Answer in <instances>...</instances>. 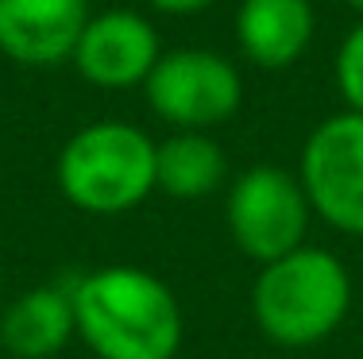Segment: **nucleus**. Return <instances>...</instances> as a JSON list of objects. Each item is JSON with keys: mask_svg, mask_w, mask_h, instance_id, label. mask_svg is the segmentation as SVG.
Returning <instances> with one entry per match:
<instances>
[{"mask_svg": "<svg viewBox=\"0 0 363 359\" xmlns=\"http://www.w3.org/2000/svg\"><path fill=\"white\" fill-rule=\"evenodd\" d=\"M74 324L97 359H174L186 317L174 290L143 267H101L70 286Z\"/></svg>", "mask_w": 363, "mask_h": 359, "instance_id": "obj_1", "label": "nucleus"}, {"mask_svg": "<svg viewBox=\"0 0 363 359\" xmlns=\"http://www.w3.org/2000/svg\"><path fill=\"white\" fill-rule=\"evenodd\" d=\"M352 309L348 267L333 251L301 244L267 263L252 286V317L271 344L313 348L344 324Z\"/></svg>", "mask_w": 363, "mask_h": 359, "instance_id": "obj_2", "label": "nucleus"}, {"mask_svg": "<svg viewBox=\"0 0 363 359\" xmlns=\"http://www.w3.org/2000/svg\"><path fill=\"white\" fill-rule=\"evenodd\" d=\"M58 190L89 217H120L151 198L155 143L124 120H97L66 139L58 155Z\"/></svg>", "mask_w": 363, "mask_h": 359, "instance_id": "obj_3", "label": "nucleus"}, {"mask_svg": "<svg viewBox=\"0 0 363 359\" xmlns=\"http://www.w3.org/2000/svg\"><path fill=\"white\" fill-rule=\"evenodd\" d=\"M309 198L301 190V178L274 162H255L232 182L224 220L228 236L247 259L259 267L298 251L309 232Z\"/></svg>", "mask_w": 363, "mask_h": 359, "instance_id": "obj_4", "label": "nucleus"}, {"mask_svg": "<svg viewBox=\"0 0 363 359\" xmlns=\"http://www.w3.org/2000/svg\"><path fill=\"white\" fill-rule=\"evenodd\" d=\"M143 97L151 113L178 132H209L228 124L244 105L240 70L217 50L182 47L167 50L143 81Z\"/></svg>", "mask_w": 363, "mask_h": 359, "instance_id": "obj_5", "label": "nucleus"}, {"mask_svg": "<svg viewBox=\"0 0 363 359\" xmlns=\"http://www.w3.org/2000/svg\"><path fill=\"white\" fill-rule=\"evenodd\" d=\"M301 190L309 209L344 236H363V116L336 113L301 147Z\"/></svg>", "mask_w": 363, "mask_h": 359, "instance_id": "obj_6", "label": "nucleus"}, {"mask_svg": "<svg viewBox=\"0 0 363 359\" xmlns=\"http://www.w3.org/2000/svg\"><path fill=\"white\" fill-rule=\"evenodd\" d=\"M159 58L162 42L155 23L132 8H108V12L89 16L70 62L89 85L116 93L143 85Z\"/></svg>", "mask_w": 363, "mask_h": 359, "instance_id": "obj_7", "label": "nucleus"}, {"mask_svg": "<svg viewBox=\"0 0 363 359\" xmlns=\"http://www.w3.org/2000/svg\"><path fill=\"white\" fill-rule=\"evenodd\" d=\"M89 23V0H0V55L20 66L70 62Z\"/></svg>", "mask_w": 363, "mask_h": 359, "instance_id": "obj_8", "label": "nucleus"}, {"mask_svg": "<svg viewBox=\"0 0 363 359\" xmlns=\"http://www.w3.org/2000/svg\"><path fill=\"white\" fill-rule=\"evenodd\" d=\"M317 31L313 0H244L236 12V42L247 62L286 70L309 50Z\"/></svg>", "mask_w": 363, "mask_h": 359, "instance_id": "obj_9", "label": "nucleus"}, {"mask_svg": "<svg viewBox=\"0 0 363 359\" xmlns=\"http://www.w3.org/2000/svg\"><path fill=\"white\" fill-rule=\"evenodd\" d=\"M77 336L70 290H23L0 317V348L16 359H55Z\"/></svg>", "mask_w": 363, "mask_h": 359, "instance_id": "obj_10", "label": "nucleus"}, {"mask_svg": "<svg viewBox=\"0 0 363 359\" xmlns=\"http://www.w3.org/2000/svg\"><path fill=\"white\" fill-rule=\"evenodd\" d=\"M228 178V155L205 132H174L155 143V186L178 201H201Z\"/></svg>", "mask_w": 363, "mask_h": 359, "instance_id": "obj_11", "label": "nucleus"}, {"mask_svg": "<svg viewBox=\"0 0 363 359\" xmlns=\"http://www.w3.org/2000/svg\"><path fill=\"white\" fill-rule=\"evenodd\" d=\"M333 74H336V89H340L348 113L363 116V20L344 35L340 50H336Z\"/></svg>", "mask_w": 363, "mask_h": 359, "instance_id": "obj_12", "label": "nucleus"}, {"mask_svg": "<svg viewBox=\"0 0 363 359\" xmlns=\"http://www.w3.org/2000/svg\"><path fill=\"white\" fill-rule=\"evenodd\" d=\"M147 4L162 16H194V12H205L213 0H147Z\"/></svg>", "mask_w": 363, "mask_h": 359, "instance_id": "obj_13", "label": "nucleus"}, {"mask_svg": "<svg viewBox=\"0 0 363 359\" xmlns=\"http://www.w3.org/2000/svg\"><path fill=\"white\" fill-rule=\"evenodd\" d=\"M344 4H348V8H356V12L363 16V0H344Z\"/></svg>", "mask_w": 363, "mask_h": 359, "instance_id": "obj_14", "label": "nucleus"}, {"mask_svg": "<svg viewBox=\"0 0 363 359\" xmlns=\"http://www.w3.org/2000/svg\"><path fill=\"white\" fill-rule=\"evenodd\" d=\"M0 278H4V270H0Z\"/></svg>", "mask_w": 363, "mask_h": 359, "instance_id": "obj_15", "label": "nucleus"}, {"mask_svg": "<svg viewBox=\"0 0 363 359\" xmlns=\"http://www.w3.org/2000/svg\"><path fill=\"white\" fill-rule=\"evenodd\" d=\"M0 352H4V348H0Z\"/></svg>", "mask_w": 363, "mask_h": 359, "instance_id": "obj_16", "label": "nucleus"}]
</instances>
